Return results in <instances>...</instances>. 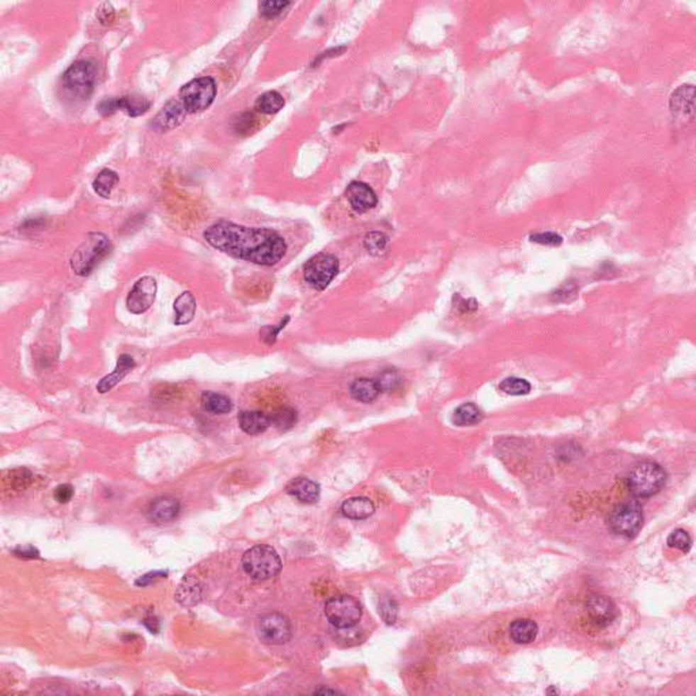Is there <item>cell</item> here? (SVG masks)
<instances>
[{
	"mask_svg": "<svg viewBox=\"0 0 696 696\" xmlns=\"http://www.w3.org/2000/svg\"><path fill=\"white\" fill-rule=\"evenodd\" d=\"M212 248L263 267H272L285 258L287 243L280 234L265 227H248L219 221L204 231Z\"/></svg>",
	"mask_w": 696,
	"mask_h": 696,
	"instance_id": "6da1fadb",
	"label": "cell"
},
{
	"mask_svg": "<svg viewBox=\"0 0 696 696\" xmlns=\"http://www.w3.org/2000/svg\"><path fill=\"white\" fill-rule=\"evenodd\" d=\"M111 240L102 233H90L71 258V268L79 276L90 275L111 252Z\"/></svg>",
	"mask_w": 696,
	"mask_h": 696,
	"instance_id": "7a4b0ae2",
	"label": "cell"
},
{
	"mask_svg": "<svg viewBox=\"0 0 696 696\" xmlns=\"http://www.w3.org/2000/svg\"><path fill=\"white\" fill-rule=\"evenodd\" d=\"M243 571L256 581H267L276 577L282 568V560L272 547L255 546L243 556Z\"/></svg>",
	"mask_w": 696,
	"mask_h": 696,
	"instance_id": "3957f363",
	"label": "cell"
},
{
	"mask_svg": "<svg viewBox=\"0 0 696 696\" xmlns=\"http://www.w3.org/2000/svg\"><path fill=\"white\" fill-rule=\"evenodd\" d=\"M666 483V472L656 463H642L631 470L629 488L636 498H650L658 494Z\"/></svg>",
	"mask_w": 696,
	"mask_h": 696,
	"instance_id": "277c9868",
	"label": "cell"
},
{
	"mask_svg": "<svg viewBox=\"0 0 696 696\" xmlns=\"http://www.w3.org/2000/svg\"><path fill=\"white\" fill-rule=\"evenodd\" d=\"M63 89L75 99H89L96 84V68L90 62L78 60L63 75Z\"/></svg>",
	"mask_w": 696,
	"mask_h": 696,
	"instance_id": "5b68a950",
	"label": "cell"
},
{
	"mask_svg": "<svg viewBox=\"0 0 696 696\" xmlns=\"http://www.w3.org/2000/svg\"><path fill=\"white\" fill-rule=\"evenodd\" d=\"M216 96V83L211 77L188 82L179 90V101L187 114H199L210 108Z\"/></svg>",
	"mask_w": 696,
	"mask_h": 696,
	"instance_id": "8992f818",
	"label": "cell"
},
{
	"mask_svg": "<svg viewBox=\"0 0 696 696\" xmlns=\"http://www.w3.org/2000/svg\"><path fill=\"white\" fill-rule=\"evenodd\" d=\"M339 272V261L331 253H319L304 265V277L310 287L323 292Z\"/></svg>",
	"mask_w": 696,
	"mask_h": 696,
	"instance_id": "52a82bcc",
	"label": "cell"
},
{
	"mask_svg": "<svg viewBox=\"0 0 696 696\" xmlns=\"http://www.w3.org/2000/svg\"><path fill=\"white\" fill-rule=\"evenodd\" d=\"M325 616L338 629H351L362 617L360 604L351 596H336L325 604Z\"/></svg>",
	"mask_w": 696,
	"mask_h": 696,
	"instance_id": "ba28073f",
	"label": "cell"
},
{
	"mask_svg": "<svg viewBox=\"0 0 696 696\" xmlns=\"http://www.w3.org/2000/svg\"><path fill=\"white\" fill-rule=\"evenodd\" d=\"M643 512L635 502L617 506L609 517V528L619 536L634 537L642 528Z\"/></svg>",
	"mask_w": 696,
	"mask_h": 696,
	"instance_id": "9c48e42d",
	"label": "cell"
},
{
	"mask_svg": "<svg viewBox=\"0 0 696 696\" xmlns=\"http://www.w3.org/2000/svg\"><path fill=\"white\" fill-rule=\"evenodd\" d=\"M150 108H151V102L146 97L138 94L105 98L97 105L98 112L104 116H109L117 111H121L131 117H138L148 112Z\"/></svg>",
	"mask_w": 696,
	"mask_h": 696,
	"instance_id": "30bf717a",
	"label": "cell"
},
{
	"mask_svg": "<svg viewBox=\"0 0 696 696\" xmlns=\"http://www.w3.org/2000/svg\"><path fill=\"white\" fill-rule=\"evenodd\" d=\"M260 638L270 645H283L292 636V623L285 615L268 614L260 619Z\"/></svg>",
	"mask_w": 696,
	"mask_h": 696,
	"instance_id": "8fae6325",
	"label": "cell"
},
{
	"mask_svg": "<svg viewBox=\"0 0 696 696\" xmlns=\"http://www.w3.org/2000/svg\"><path fill=\"white\" fill-rule=\"evenodd\" d=\"M157 297V280L151 276L140 277L127 297V309L133 314H142L153 306Z\"/></svg>",
	"mask_w": 696,
	"mask_h": 696,
	"instance_id": "7c38bea8",
	"label": "cell"
},
{
	"mask_svg": "<svg viewBox=\"0 0 696 696\" xmlns=\"http://www.w3.org/2000/svg\"><path fill=\"white\" fill-rule=\"evenodd\" d=\"M187 111L181 101L172 99L157 114L150 123V127L157 132L175 130L184 121Z\"/></svg>",
	"mask_w": 696,
	"mask_h": 696,
	"instance_id": "4fadbf2b",
	"label": "cell"
},
{
	"mask_svg": "<svg viewBox=\"0 0 696 696\" xmlns=\"http://www.w3.org/2000/svg\"><path fill=\"white\" fill-rule=\"evenodd\" d=\"M346 197L351 206V209L358 214H365L372 210L378 204V197L372 188L360 181H353L347 189Z\"/></svg>",
	"mask_w": 696,
	"mask_h": 696,
	"instance_id": "5bb4252c",
	"label": "cell"
},
{
	"mask_svg": "<svg viewBox=\"0 0 696 696\" xmlns=\"http://www.w3.org/2000/svg\"><path fill=\"white\" fill-rule=\"evenodd\" d=\"M148 519L154 522L162 524L173 521L179 513V502L172 497H161L151 502L148 507Z\"/></svg>",
	"mask_w": 696,
	"mask_h": 696,
	"instance_id": "9a60e30c",
	"label": "cell"
},
{
	"mask_svg": "<svg viewBox=\"0 0 696 696\" xmlns=\"http://www.w3.org/2000/svg\"><path fill=\"white\" fill-rule=\"evenodd\" d=\"M135 368V359L128 354H123L118 356L116 369L111 374L105 375L99 382H98L97 390L99 393H108L112 389L124 380V377L132 372Z\"/></svg>",
	"mask_w": 696,
	"mask_h": 696,
	"instance_id": "2e32d148",
	"label": "cell"
},
{
	"mask_svg": "<svg viewBox=\"0 0 696 696\" xmlns=\"http://www.w3.org/2000/svg\"><path fill=\"white\" fill-rule=\"evenodd\" d=\"M287 494L302 503H314L320 498V486L308 477H297L286 488Z\"/></svg>",
	"mask_w": 696,
	"mask_h": 696,
	"instance_id": "e0dca14e",
	"label": "cell"
},
{
	"mask_svg": "<svg viewBox=\"0 0 696 696\" xmlns=\"http://www.w3.org/2000/svg\"><path fill=\"white\" fill-rule=\"evenodd\" d=\"M694 93L695 89L691 84L681 86L670 97V112L676 117H687L694 114Z\"/></svg>",
	"mask_w": 696,
	"mask_h": 696,
	"instance_id": "ac0fdd59",
	"label": "cell"
},
{
	"mask_svg": "<svg viewBox=\"0 0 696 696\" xmlns=\"http://www.w3.org/2000/svg\"><path fill=\"white\" fill-rule=\"evenodd\" d=\"M587 611L597 624H609L615 619V604L604 596H593L587 601Z\"/></svg>",
	"mask_w": 696,
	"mask_h": 696,
	"instance_id": "d6986e66",
	"label": "cell"
},
{
	"mask_svg": "<svg viewBox=\"0 0 696 696\" xmlns=\"http://www.w3.org/2000/svg\"><path fill=\"white\" fill-rule=\"evenodd\" d=\"M238 423L243 433L249 436H259L268 430L271 426V418L260 411H243L238 416Z\"/></svg>",
	"mask_w": 696,
	"mask_h": 696,
	"instance_id": "ffe728a7",
	"label": "cell"
},
{
	"mask_svg": "<svg viewBox=\"0 0 696 696\" xmlns=\"http://www.w3.org/2000/svg\"><path fill=\"white\" fill-rule=\"evenodd\" d=\"M196 308H197V305H196V299H194L192 292H185L179 294L176 298L175 304H173V309L176 313L175 324H189L194 320Z\"/></svg>",
	"mask_w": 696,
	"mask_h": 696,
	"instance_id": "44dd1931",
	"label": "cell"
},
{
	"mask_svg": "<svg viewBox=\"0 0 696 696\" xmlns=\"http://www.w3.org/2000/svg\"><path fill=\"white\" fill-rule=\"evenodd\" d=\"M350 393L356 402L369 404L378 397L381 390L378 388V384L375 380L359 378L353 382V385L350 388Z\"/></svg>",
	"mask_w": 696,
	"mask_h": 696,
	"instance_id": "7402d4cb",
	"label": "cell"
},
{
	"mask_svg": "<svg viewBox=\"0 0 696 696\" xmlns=\"http://www.w3.org/2000/svg\"><path fill=\"white\" fill-rule=\"evenodd\" d=\"M341 512L347 519H366L372 516L374 504L369 498L358 497L344 501L341 504Z\"/></svg>",
	"mask_w": 696,
	"mask_h": 696,
	"instance_id": "603a6c76",
	"label": "cell"
},
{
	"mask_svg": "<svg viewBox=\"0 0 696 696\" xmlns=\"http://www.w3.org/2000/svg\"><path fill=\"white\" fill-rule=\"evenodd\" d=\"M538 627L531 619H519L510 626V636L512 639L519 643V645H526L534 642L537 636Z\"/></svg>",
	"mask_w": 696,
	"mask_h": 696,
	"instance_id": "cb8c5ba5",
	"label": "cell"
},
{
	"mask_svg": "<svg viewBox=\"0 0 696 696\" xmlns=\"http://www.w3.org/2000/svg\"><path fill=\"white\" fill-rule=\"evenodd\" d=\"M201 404L206 411L215 415H223L233 409L231 400L226 396L215 392H204L201 394Z\"/></svg>",
	"mask_w": 696,
	"mask_h": 696,
	"instance_id": "d4e9b609",
	"label": "cell"
},
{
	"mask_svg": "<svg viewBox=\"0 0 696 696\" xmlns=\"http://www.w3.org/2000/svg\"><path fill=\"white\" fill-rule=\"evenodd\" d=\"M118 181H120V178L116 172L111 170V169H104L99 172L97 177L94 178L93 189L98 196L108 199V197H111V194L114 192L116 185L118 184Z\"/></svg>",
	"mask_w": 696,
	"mask_h": 696,
	"instance_id": "484cf974",
	"label": "cell"
},
{
	"mask_svg": "<svg viewBox=\"0 0 696 696\" xmlns=\"http://www.w3.org/2000/svg\"><path fill=\"white\" fill-rule=\"evenodd\" d=\"M283 106H285V98L275 90L261 94L255 102V109L263 114H277L280 109H283Z\"/></svg>",
	"mask_w": 696,
	"mask_h": 696,
	"instance_id": "4316f807",
	"label": "cell"
},
{
	"mask_svg": "<svg viewBox=\"0 0 696 696\" xmlns=\"http://www.w3.org/2000/svg\"><path fill=\"white\" fill-rule=\"evenodd\" d=\"M483 419V412L477 405L465 403L454 411L453 423L457 426H473Z\"/></svg>",
	"mask_w": 696,
	"mask_h": 696,
	"instance_id": "83f0119b",
	"label": "cell"
},
{
	"mask_svg": "<svg viewBox=\"0 0 696 696\" xmlns=\"http://www.w3.org/2000/svg\"><path fill=\"white\" fill-rule=\"evenodd\" d=\"M365 249L372 256H381L387 252L389 245L388 236L381 231H370L363 240Z\"/></svg>",
	"mask_w": 696,
	"mask_h": 696,
	"instance_id": "f1b7e54d",
	"label": "cell"
},
{
	"mask_svg": "<svg viewBox=\"0 0 696 696\" xmlns=\"http://www.w3.org/2000/svg\"><path fill=\"white\" fill-rule=\"evenodd\" d=\"M499 388L506 394H510V396H524V394H528L531 392V384L524 378L509 377V378L503 380Z\"/></svg>",
	"mask_w": 696,
	"mask_h": 696,
	"instance_id": "f546056e",
	"label": "cell"
},
{
	"mask_svg": "<svg viewBox=\"0 0 696 696\" xmlns=\"http://www.w3.org/2000/svg\"><path fill=\"white\" fill-rule=\"evenodd\" d=\"M295 421H297V411L292 408H289V407L277 409L275 411V414L271 416V424H274L276 429L280 431H286V430L292 429V426L295 424Z\"/></svg>",
	"mask_w": 696,
	"mask_h": 696,
	"instance_id": "4dcf8cb0",
	"label": "cell"
},
{
	"mask_svg": "<svg viewBox=\"0 0 696 696\" xmlns=\"http://www.w3.org/2000/svg\"><path fill=\"white\" fill-rule=\"evenodd\" d=\"M375 381L381 392H393L402 385L403 377L396 369H387L378 375Z\"/></svg>",
	"mask_w": 696,
	"mask_h": 696,
	"instance_id": "1f68e13d",
	"label": "cell"
},
{
	"mask_svg": "<svg viewBox=\"0 0 696 696\" xmlns=\"http://www.w3.org/2000/svg\"><path fill=\"white\" fill-rule=\"evenodd\" d=\"M668 546L670 548H678L683 552H688L692 546V538L684 529H676L669 534Z\"/></svg>",
	"mask_w": 696,
	"mask_h": 696,
	"instance_id": "d6a6232c",
	"label": "cell"
},
{
	"mask_svg": "<svg viewBox=\"0 0 696 696\" xmlns=\"http://www.w3.org/2000/svg\"><path fill=\"white\" fill-rule=\"evenodd\" d=\"M289 6H290V1H275V0L261 1L259 4L260 16H265V18L279 16Z\"/></svg>",
	"mask_w": 696,
	"mask_h": 696,
	"instance_id": "836d02e7",
	"label": "cell"
},
{
	"mask_svg": "<svg viewBox=\"0 0 696 696\" xmlns=\"http://www.w3.org/2000/svg\"><path fill=\"white\" fill-rule=\"evenodd\" d=\"M290 321V317H286L285 321H282L280 324L276 325V326H272V325H267L264 326L261 331H260V338L261 341H264L267 346H272L275 343L276 339H277V335L280 333L282 329H285V326L287 325V323Z\"/></svg>",
	"mask_w": 696,
	"mask_h": 696,
	"instance_id": "e575fe53",
	"label": "cell"
},
{
	"mask_svg": "<svg viewBox=\"0 0 696 696\" xmlns=\"http://www.w3.org/2000/svg\"><path fill=\"white\" fill-rule=\"evenodd\" d=\"M531 241L532 243H541V245L555 246V245H560L562 243V237L559 234H556V233L546 231V233H536V234H532L531 236Z\"/></svg>",
	"mask_w": 696,
	"mask_h": 696,
	"instance_id": "d590c367",
	"label": "cell"
},
{
	"mask_svg": "<svg viewBox=\"0 0 696 696\" xmlns=\"http://www.w3.org/2000/svg\"><path fill=\"white\" fill-rule=\"evenodd\" d=\"M53 497L59 503L70 502L71 498L74 497V487L71 485H60V486L56 487Z\"/></svg>",
	"mask_w": 696,
	"mask_h": 696,
	"instance_id": "8d00e7d4",
	"label": "cell"
},
{
	"mask_svg": "<svg viewBox=\"0 0 696 696\" xmlns=\"http://www.w3.org/2000/svg\"><path fill=\"white\" fill-rule=\"evenodd\" d=\"M97 18L102 25H111L114 21V7L109 3H104L98 9Z\"/></svg>",
	"mask_w": 696,
	"mask_h": 696,
	"instance_id": "74e56055",
	"label": "cell"
},
{
	"mask_svg": "<svg viewBox=\"0 0 696 696\" xmlns=\"http://www.w3.org/2000/svg\"><path fill=\"white\" fill-rule=\"evenodd\" d=\"M162 577H166V573L163 571H155V573H150V574H146L143 575L142 578H139L136 581V585H142V586H146V585H150L153 581H155L157 578H162Z\"/></svg>",
	"mask_w": 696,
	"mask_h": 696,
	"instance_id": "f35d334b",
	"label": "cell"
},
{
	"mask_svg": "<svg viewBox=\"0 0 696 696\" xmlns=\"http://www.w3.org/2000/svg\"><path fill=\"white\" fill-rule=\"evenodd\" d=\"M16 553H19V556H23V558H37L38 556V552L33 548H29V550H21L18 551Z\"/></svg>",
	"mask_w": 696,
	"mask_h": 696,
	"instance_id": "ab89813d",
	"label": "cell"
}]
</instances>
